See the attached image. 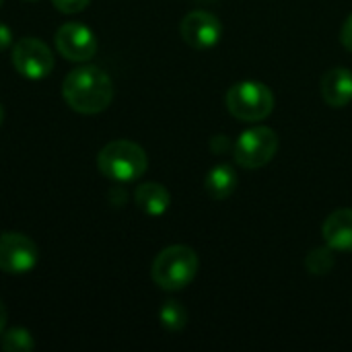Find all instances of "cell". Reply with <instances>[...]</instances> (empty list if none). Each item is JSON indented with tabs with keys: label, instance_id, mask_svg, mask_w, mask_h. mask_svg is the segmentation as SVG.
<instances>
[{
	"label": "cell",
	"instance_id": "cell-10",
	"mask_svg": "<svg viewBox=\"0 0 352 352\" xmlns=\"http://www.w3.org/2000/svg\"><path fill=\"white\" fill-rule=\"evenodd\" d=\"M322 235L328 248L334 252H352V208L334 210L322 227Z\"/></svg>",
	"mask_w": 352,
	"mask_h": 352
},
{
	"label": "cell",
	"instance_id": "cell-6",
	"mask_svg": "<svg viewBox=\"0 0 352 352\" xmlns=\"http://www.w3.org/2000/svg\"><path fill=\"white\" fill-rule=\"evenodd\" d=\"M12 66L29 80L45 78L54 68V56L50 47L37 37H23L12 47Z\"/></svg>",
	"mask_w": 352,
	"mask_h": 352
},
{
	"label": "cell",
	"instance_id": "cell-8",
	"mask_svg": "<svg viewBox=\"0 0 352 352\" xmlns=\"http://www.w3.org/2000/svg\"><path fill=\"white\" fill-rule=\"evenodd\" d=\"M56 47L66 60L87 62L97 54V37L89 27L72 21L56 31Z\"/></svg>",
	"mask_w": 352,
	"mask_h": 352
},
{
	"label": "cell",
	"instance_id": "cell-4",
	"mask_svg": "<svg viewBox=\"0 0 352 352\" xmlns=\"http://www.w3.org/2000/svg\"><path fill=\"white\" fill-rule=\"evenodd\" d=\"M227 109L241 122H262L274 109V95L258 80H241L227 91Z\"/></svg>",
	"mask_w": 352,
	"mask_h": 352
},
{
	"label": "cell",
	"instance_id": "cell-11",
	"mask_svg": "<svg viewBox=\"0 0 352 352\" xmlns=\"http://www.w3.org/2000/svg\"><path fill=\"white\" fill-rule=\"evenodd\" d=\"M322 97L330 107H346L352 101V70L349 68H330L320 82Z\"/></svg>",
	"mask_w": 352,
	"mask_h": 352
},
{
	"label": "cell",
	"instance_id": "cell-9",
	"mask_svg": "<svg viewBox=\"0 0 352 352\" xmlns=\"http://www.w3.org/2000/svg\"><path fill=\"white\" fill-rule=\"evenodd\" d=\"M182 37L194 50H208L214 47L223 35V25L219 16L208 10H194L184 16L179 25Z\"/></svg>",
	"mask_w": 352,
	"mask_h": 352
},
{
	"label": "cell",
	"instance_id": "cell-17",
	"mask_svg": "<svg viewBox=\"0 0 352 352\" xmlns=\"http://www.w3.org/2000/svg\"><path fill=\"white\" fill-rule=\"evenodd\" d=\"M54 6L60 10V12H66V14H74V12H80L89 6L91 0H52Z\"/></svg>",
	"mask_w": 352,
	"mask_h": 352
},
{
	"label": "cell",
	"instance_id": "cell-20",
	"mask_svg": "<svg viewBox=\"0 0 352 352\" xmlns=\"http://www.w3.org/2000/svg\"><path fill=\"white\" fill-rule=\"evenodd\" d=\"M4 326H6V309H4V305L0 301V334L4 332Z\"/></svg>",
	"mask_w": 352,
	"mask_h": 352
},
{
	"label": "cell",
	"instance_id": "cell-21",
	"mask_svg": "<svg viewBox=\"0 0 352 352\" xmlns=\"http://www.w3.org/2000/svg\"><path fill=\"white\" fill-rule=\"evenodd\" d=\"M2 120H4V109H2V105H0V124H2Z\"/></svg>",
	"mask_w": 352,
	"mask_h": 352
},
{
	"label": "cell",
	"instance_id": "cell-18",
	"mask_svg": "<svg viewBox=\"0 0 352 352\" xmlns=\"http://www.w3.org/2000/svg\"><path fill=\"white\" fill-rule=\"evenodd\" d=\"M340 41H342V45L352 52V14H349V19L344 21V25H342V31H340Z\"/></svg>",
	"mask_w": 352,
	"mask_h": 352
},
{
	"label": "cell",
	"instance_id": "cell-19",
	"mask_svg": "<svg viewBox=\"0 0 352 352\" xmlns=\"http://www.w3.org/2000/svg\"><path fill=\"white\" fill-rule=\"evenodd\" d=\"M10 43H12V31L4 23H0V52L6 50Z\"/></svg>",
	"mask_w": 352,
	"mask_h": 352
},
{
	"label": "cell",
	"instance_id": "cell-15",
	"mask_svg": "<svg viewBox=\"0 0 352 352\" xmlns=\"http://www.w3.org/2000/svg\"><path fill=\"white\" fill-rule=\"evenodd\" d=\"M334 250L332 248H318L311 250L305 258V268L316 274V276H324L334 268Z\"/></svg>",
	"mask_w": 352,
	"mask_h": 352
},
{
	"label": "cell",
	"instance_id": "cell-22",
	"mask_svg": "<svg viewBox=\"0 0 352 352\" xmlns=\"http://www.w3.org/2000/svg\"><path fill=\"white\" fill-rule=\"evenodd\" d=\"M2 2H4V0H0V6H2Z\"/></svg>",
	"mask_w": 352,
	"mask_h": 352
},
{
	"label": "cell",
	"instance_id": "cell-12",
	"mask_svg": "<svg viewBox=\"0 0 352 352\" xmlns=\"http://www.w3.org/2000/svg\"><path fill=\"white\" fill-rule=\"evenodd\" d=\"M134 202L136 206L148 214V217H161L167 212L169 204H171V196L167 192L165 186L148 182V184H140L134 192Z\"/></svg>",
	"mask_w": 352,
	"mask_h": 352
},
{
	"label": "cell",
	"instance_id": "cell-14",
	"mask_svg": "<svg viewBox=\"0 0 352 352\" xmlns=\"http://www.w3.org/2000/svg\"><path fill=\"white\" fill-rule=\"evenodd\" d=\"M159 320H161V326L167 332H182L186 328V324H188V311L179 301L169 299V301H165L161 305Z\"/></svg>",
	"mask_w": 352,
	"mask_h": 352
},
{
	"label": "cell",
	"instance_id": "cell-16",
	"mask_svg": "<svg viewBox=\"0 0 352 352\" xmlns=\"http://www.w3.org/2000/svg\"><path fill=\"white\" fill-rule=\"evenodd\" d=\"M0 346H2V351L6 352H27L31 351L35 344H33L31 334L25 328H12L2 336Z\"/></svg>",
	"mask_w": 352,
	"mask_h": 352
},
{
	"label": "cell",
	"instance_id": "cell-7",
	"mask_svg": "<svg viewBox=\"0 0 352 352\" xmlns=\"http://www.w3.org/2000/svg\"><path fill=\"white\" fill-rule=\"evenodd\" d=\"M37 264V245L23 233L0 235V270L6 274L31 272Z\"/></svg>",
	"mask_w": 352,
	"mask_h": 352
},
{
	"label": "cell",
	"instance_id": "cell-13",
	"mask_svg": "<svg viewBox=\"0 0 352 352\" xmlns=\"http://www.w3.org/2000/svg\"><path fill=\"white\" fill-rule=\"evenodd\" d=\"M237 184H239L237 171L231 165H227V163L214 165L206 173V177H204V190H206V194L212 200H225V198H229L237 190Z\"/></svg>",
	"mask_w": 352,
	"mask_h": 352
},
{
	"label": "cell",
	"instance_id": "cell-5",
	"mask_svg": "<svg viewBox=\"0 0 352 352\" xmlns=\"http://www.w3.org/2000/svg\"><path fill=\"white\" fill-rule=\"evenodd\" d=\"M278 151V136L268 126H254L239 134L233 144V159L243 169H260L268 165Z\"/></svg>",
	"mask_w": 352,
	"mask_h": 352
},
{
	"label": "cell",
	"instance_id": "cell-1",
	"mask_svg": "<svg viewBox=\"0 0 352 352\" xmlns=\"http://www.w3.org/2000/svg\"><path fill=\"white\" fill-rule=\"evenodd\" d=\"M62 97L74 111L95 116L111 103L113 82L99 66H78L66 74L62 82Z\"/></svg>",
	"mask_w": 352,
	"mask_h": 352
},
{
	"label": "cell",
	"instance_id": "cell-23",
	"mask_svg": "<svg viewBox=\"0 0 352 352\" xmlns=\"http://www.w3.org/2000/svg\"><path fill=\"white\" fill-rule=\"evenodd\" d=\"M29 2H35V0H29Z\"/></svg>",
	"mask_w": 352,
	"mask_h": 352
},
{
	"label": "cell",
	"instance_id": "cell-2",
	"mask_svg": "<svg viewBox=\"0 0 352 352\" xmlns=\"http://www.w3.org/2000/svg\"><path fill=\"white\" fill-rule=\"evenodd\" d=\"M99 171L111 182L128 184L144 175L148 157L144 148L132 140H113L105 144L97 155Z\"/></svg>",
	"mask_w": 352,
	"mask_h": 352
},
{
	"label": "cell",
	"instance_id": "cell-3",
	"mask_svg": "<svg viewBox=\"0 0 352 352\" xmlns=\"http://www.w3.org/2000/svg\"><path fill=\"white\" fill-rule=\"evenodd\" d=\"M198 254L188 245H169L153 262V280L163 291H182L198 274Z\"/></svg>",
	"mask_w": 352,
	"mask_h": 352
}]
</instances>
